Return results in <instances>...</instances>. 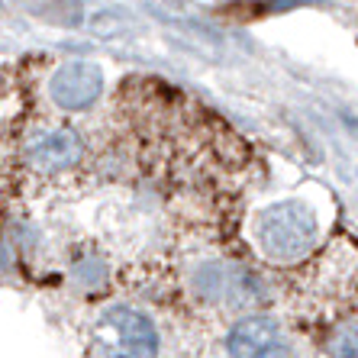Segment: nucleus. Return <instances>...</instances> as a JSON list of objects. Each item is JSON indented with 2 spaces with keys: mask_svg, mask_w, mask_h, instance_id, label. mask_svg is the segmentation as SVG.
<instances>
[{
  "mask_svg": "<svg viewBox=\"0 0 358 358\" xmlns=\"http://www.w3.org/2000/svg\"><path fill=\"white\" fill-rule=\"evenodd\" d=\"M100 94H103V68L97 62H65L49 78L52 103L65 113H81V110L94 107Z\"/></svg>",
  "mask_w": 358,
  "mask_h": 358,
  "instance_id": "nucleus-3",
  "label": "nucleus"
},
{
  "mask_svg": "<svg viewBox=\"0 0 358 358\" xmlns=\"http://www.w3.org/2000/svg\"><path fill=\"white\" fill-rule=\"evenodd\" d=\"M84 159V139L71 126H52L29 142V162L36 171H68Z\"/></svg>",
  "mask_w": 358,
  "mask_h": 358,
  "instance_id": "nucleus-4",
  "label": "nucleus"
},
{
  "mask_svg": "<svg viewBox=\"0 0 358 358\" xmlns=\"http://www.w3.org/2000/svg\"><path fill=\"white\" fill-rule=\"evenodd\" d=\"M281 345V329L265 313H252L239 320L226 336V352L229 358H275Z\"/></svg>",
  "mask_w": 358,
  "mask_h": 358,
  "instance_id": "nucleus-5",
  "label": "nucleus"
},
{
  "mask_svg": "<svg viewBox=\"0 0 358 358\" xmlns=\"http://www.w3.org/2000/svg\"><path fill=\"white\" fill-rule=\"evenodd\" d=\"M345 126H349L352 133H355V136H358V117H345Z\"/></svg>",
  "mask_w": 358,
  "mask_h": 358,
  "instance_id": "nucleus-7",
  "label": "nucleus"
},
{
  "mask_svg": "<svg viewBox=\"0 0 358 358\" xmlns=\"http://www.w3.org/2000/svg\"><path fill=\"white\" fill-rule=\"evenodd\" d=\"M333 358H358V336L342 333L333 345Z\"/></svg>",
  "mask_w": 358,
  "mask_h": 358,
  "instance_id": "nucleus-6",
  "label": "nucleus"
},
{
  "mask_svg": "<svg viewBox=\"0 0 358 358\" xmlns=\"http://www.w3.org/2000/svg\"><path fill=\"white\" fill-rule=\"evenodd\" d=\"M252 236L262 255L278 265H294L317 249L320 213L313 203L300 197H284L259 210L252 220Z\"/></svg>",
  "mask_w": 358,
  "mask_h": 358,
  "instance_id": "nucleus-1",
  "label": "nucleus"
},
{
  "mask_svg": "<svg viewBox=\"0 0 358 358\" xmlns=\"http://www.w3.org/2000/svg\"><path fill=\"white\" fill-rule=\"evenodd\" d=\"M162 336L142 310L117 303L107 307L91 326L94 358H159Z\"/></svg>",
  "mask_w": 358,
  "mask_h": 358,
  "instance_id": "nucleus-2",
  "label": "nucleus"
}]
</instances>
